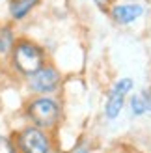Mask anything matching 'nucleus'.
Segmentation results:
<instances>
[{"instance_id":"f257e3e1","label":"nucleus","mask_w":151,"mask_h":153,"mask_svg":"<svg viewBox=\"0 0 151 153\" xmlns=\"http://www.w3.org/2000/svg\"><path fill=\"white\" fill-rule=\"evenodd\" d=\"M43 51L32 41H19L13 47V65L22 75H34L43 67Z\"/></svg>"},{"instance_id":"f03ea898","label":"nucleus","mask_w":151,"mask_h":153,"mask_svg":"<svg viewBox=\"0 0 151 153\" xmlns=\"http://www.w3.org/2000/svg\"><path fill=\"white\" fill-rule=\"evenodd\" d=\"M58 105L47 97H39L30 103L28 106V118L34 121L37 127H52L58 120Z\"/></svg>"},{"instance_id":"6e6552de","label":"nucleus","mask_w":151,"mask_h":153,"mask_svg":"<svg viewBox=\"0 0 151 153\" xmlns=\"http://www.w3.org/2000/svg\"><path fill=\"white\" fill-rule=\"evenodd\" d=\"M131 108L134 114H144L151 110V91H142V94L134 95L131 101Z\"/></svg>"},{"instance_id":"39448f33","label":"nucleus","mask_w":151,"mask_h":153,"mask_svg":"<svg viewBox=\"0 0 151 153\" xmlns=\"http://www.w3.org/2000/svg\"><path fill=\"white\" fill-rule=\"evenodd\" d=\"M131 88H132V80L131 79H121L114 86V90L110 91V97H108V103H107V116L110 120H114L119 114V110H121V106H123V101H125V95L129 94Z\"/></svg>"},{"instance_id":"423d86ee","label":"nucleus","mask_w":151,"mask_h":153,"mask_svg":"<svg viewBox=\"0 0 151 153\" xmlns=\"http://www.w3.org/2000/svg\"><path fill=\"white\" fill-rule=\"evenodd\" d=\"M110 15L118 25H131L144 15V7L140 4H118L110 10Z\"/></svg>"},{"instance_id":"7ed1b4c3","label":"nucleus","mask_w":151,"mask_h":153,"mask_svg":"<svg viewBox=\"0 0 151 153\" xmlns=\"http://www.w3.org/2000/svg\"><path fill=\"white\" fill-rule=\"evenodd\" d=\"M19 148L22 153H49V140L39 129L28 127L19 134Z\"/></svg>"},{"instance_id":"1a4fd4ad","label":"nucleus","mask_w":151,"mask_h":153,"mask_svg":"<svg viewBox=\"0 0 151 153\" xmlns=\"http://www.w3.org/2000/svg\"><path fill=\"white\" fill-rule=\"evenodd\" d=\"M15 47V36L11 32V28L4 25L0 26V54H7Z\"/></svg>"},{"instance_id":"20e7f679","label":"nucleus","mask_w":151,"mask_h":153,"mask_svg":"<svg viewBox=\"0 0 151 153\" xmlns=\"http://www.w3.org/2000/svg\"><path fill=\"white\" fill-rule=\"evenodd\" d=\"M58 82H60V75H58V71L54 67H45L43 65L39 71L30 75V86H32V90L39 91V94L56 90Z\"/></svg>"},{"instance_id":"0eeeda50","label":"nucleus","mask_w":151,"mask_h":153,"mask_svg":"<svg viewBox=\"0 0 151 153\" xmlns=\"http://www.w3.org/2000/svg\"><path fill=\"white\" fill-rule=\"evenodd\" d=\"M41 0H10L7 4V11H10V17L13 21H22L26 19L32 10L39 4Z\"/></svg>"},{"instance_id":"9d476101","label":"nucleus","mask_w":151,"mask_h":153,"mask_svg":"<svg viewBox=\"0 0 151 153\" xmlns=\"http://www.w3.org/2000/svg\"><path fill=\"white\" fill-rule=\"evenodd\" d=\"M0 153H17L13 148V144L7 140V138H2L0 136Z\"/></svg>"}]
</instances>
